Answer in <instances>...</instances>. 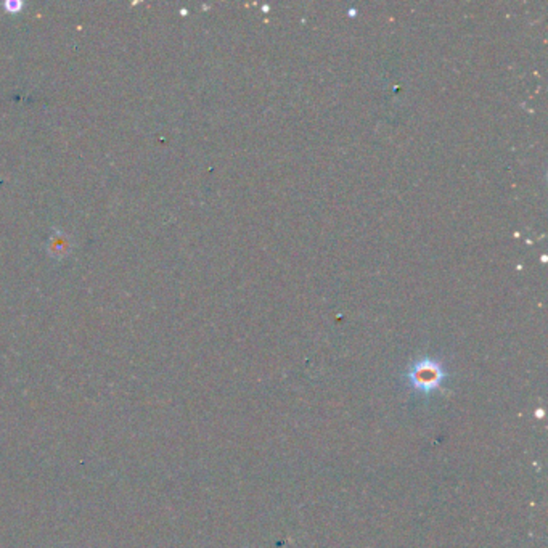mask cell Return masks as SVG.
<instances>
[{
    "label": "cell",
    "instance_id": "obj_2",
    "mask_svg": "<svg viewBox=\"0 0 548 548\" xmlns=\"http://www.w3.org/2000/svg\"><path fill=\"white\" fill-rule=\"evenodd\" d=\"M47 249H48V254L52 256L53 259H65L69 256L73 249V241L69 238V235L63 234L60 230H55L53 234L50 235V240H48L47 243Z\"/></svg>",
    "mask_w": 548,
    "mask_h": 548
},
{
    "label": "cell",
    "instance_id": "obj_3",
    "mask_svg": "<svg viewBox=\"0 0 548 548\" xmlns=\"http://www.w3.org/2000/svg\"><path fill=\"white\" fill-rule=\"evenodd\" d=\"M23 3L19 2V0H7L5 2V8H7L8 13H18L19 10H21Z\"/></svg>",
    "mask_w": 548,
    "mask_h": 548
},
{
    "label": "cell",
    "instance_id": "obj_1",
    "mask_svg": "<svg viewBox=\"0 0 548 548\" xmlns=\"http://www.w3.org/2000/svg\"><path fill=\"white\" fill-rule=\"evenodd\" d=\"M441 377H442L441 368H439L437 365L433 362L418 363L412 372L413 383L417 384L418 388H423V389H429V388L436 386V384L441 381Z\"/></svg>",
    "mask_w": 548,
    "mask_h": 548
}]
</instances>
